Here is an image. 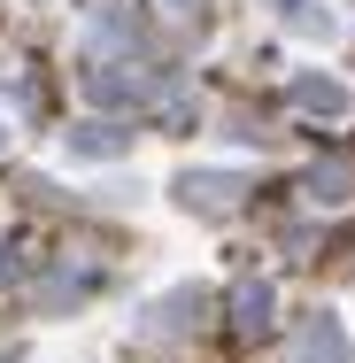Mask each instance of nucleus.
Returning a JSON list of instances; mask_svg holds the SVG:
<instances>
[{
	"label": "nucleus",
	"instance_id": "nucleus-3",
	"mask_svg": "<svg viewBox=\"0 0 355 363\" xmlns=\"http://www.w3.org/2000/svg\"><path fill=\"white\" fill-rule=\"evenodd\" d=\"M301 363H348V333H340V317H317V325H309Z\"/></svg>",
	"mask_w": 355,
	"mask_h": 363
},
{
	"label": "nucleus",
	"instance_id": "nucleus-5",
	"mask_svg": "<svg viewBox=\"0 0 355 363\" xmlns=\"http://www.w3.org/2000/svg\"><path fill=\"white\" fill-rule=\"evenodd\" d=\"M85 93H93V101H140L147 77L140 70H93V77H85Z\"/></svg>",
	"mask_w": 355,
	"mask_h": 363
},
{
	"label": "nucleus",
	"instance_id": "nucleus-6",
	"mask_svg": "<svg viewBox=\"0 0 355 363\" xmlns=\"http://www.w3.org/2000/svg\"><path fill=\"white\" fill-rule=\"evenodd\" d=\"M116 147H132V132H116V124H85L70 140V155H116Z\"/></svg>",
	"mask_w": 355,
	"mask_h": 363
},
{
	"label": "nucleus",
	"instance_id": "nucleus-2",
	"mask_svg": "<svg viewBox=\"0 0 355 363\" xmlns=\"http://www.w3.org/2000/svg\"><path fill=\"white\" fill-rule=\"evenodd\" d=\"M232 194H240V186H232V178H216V170H201V178H186V186H178V201H186V209H201V217H224V209H232Z\"/></svg>",
	"mask_w": 355,
	"mask_h": 363
},
{
	"label": "nucleus",
	"instance_id": "nucleus-7",
	"mask_svg": "<svg viewBox=\"0 0 355 363\" xmlns=\"http://www.w3.org/2000/svg\"><path fill=\"white\" fill-rule=\"evenodd\" d=\"M309 194H317L325 209H340V201L355 194V170H340V162H332V170H317V178H309Z\"/></svg>",
	"mask_w": 355,
	"mask_h": 363
},
{
	"label": "nucleus",
	"instance_id": "nucleus-4",
	"mask_svg": "<svg viewBox=\"0 0 355 363\" xmlns=\"http://www.w3.org/2000/svg\"><path fill=\"white\" fill-rule=\"evenodd\" d=\"M232 325H240V333H263V325H271V286H263V279L232 294Z\"/></svg>",
	"mask_w": 355,
	"mask_h": 363
},
{
	"label": "nucleus",
	"instance_id": "nucleus-1",
	"mask_svg": "<svg viewBox=\"0 0 355 363\" xmlns=\"http://www.w3.org/2000/svg\"><path fill=\"white\" fill-rule=\"evenodd\" d=\"M293 108H309V116H348V85H340V77H293Z\"/></svg>",
	"mask_w": 355,
	"mask_h": 363
}]
</instances>
